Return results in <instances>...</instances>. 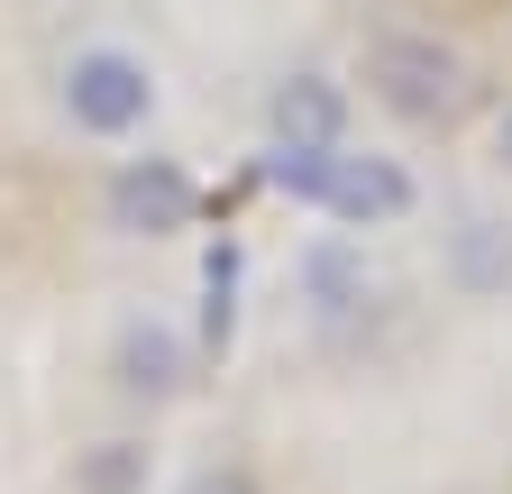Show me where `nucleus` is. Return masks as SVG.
I'll return each instance as SVG.
<instances>
[{"instance_id":"obj_1","label":"nucleus","mask_w":512,"mask_h":494,"mask_svg":"<svg viewBox=\"0 0 512 494\" xmlns=\"http://www.w3.org/2000/svg\"><path fill=\"white\" fill-rule=\"evenodd\" d=\"M156 65L138 46H119V37H92V46H74L55 65V110L74 119L83 138H101V147H128V138H147L156 129Z\"/></svg>"},{"instance_id":"obj_2","label":"nucleus","mask_w":512,"mask_h":494,"mask_svg":"<svg viewBox=\"0 0 512 494\" xmlns=\"http://www.w3.org/2000/svg\"><path fill=\"white\" fill-rule=\"evenodd\" d=\"M366 92H375V110L412 119V129H439V119L467 110V55L439 28H384V37H366Z\"/></svg>"},{"instance_id":"obj_3","label":"nucleus","mask_w":512,"mask_h":494,"mask_svg":"<svg viewBox=\"0 0 512 494\" xmlns=\"http://www.w3.org/2000/svg\"><path fill=\"white\" fill-rule=\"evenodd\" d=\"M192 211H202V183L174 156H119L101 183V220L119 238H174V229H192Z\"/></svg>"},{"instance_id":"obj_4","label":"nucleus","mask_w":512,"mask_h":494,"mask_svg":"<svg viewBox=\"0 0 512 494\" xmlns=\"http://www.w3.org/2000/svg\"><path fill=\"white\" fill-rule=\"evenodd\" d=\"M311 211L339 220V229H394V220L421 211V183H412L403 156H357V147H339V156H330V183H320Z\"/></svg>"},{"instance_id":"obj_5","label":"nucleus","mask_w":512,"mask_h":494,"mask_svg":"<svg viewBox=\"0 0 512 494\" xmlns=\"http://www.w3.org/2000/svg\"><path fill=\"white\" fill-rule=\"evenodd\" d=\"M266 138L275 147H348V83H330V74H284L266 92Z\"/></svg>"},{"instance_id":"obj_6","label":"nucleus","mask_w":512,"mask_h":494,"mask_svg":"<svg viewBox=\"0 0 512 494\" xmlns=\"http://www.w3.org/2000/svg\"><path fill=\"white\" fill-rule=\"evenodd\" d=\"M110 366H119L128 394H156V403H165V394H183V376H192V348H183L174 321H128Z\"/></svg>"},{"instance_id":"obj_7","label":"nucleus","mask_w":512,"mask_h":494,"mask_svg":"<svg viewBox=\"0 0 512 494\" xmlns=\"http://www.w3.org/2000/svg\"><path fill=\"white\" fill-rule=\"evenodd\" d=\"M448 257H458V284H467V293H503V284H512V229H503V220H458Z\"/></svg>"},{"instance_id":"obj_8","label":"nucleus","mask_w":512,"mask_h":494,"mask_svg":"<svg viewBox=\"0 0 512 494\" xmlns=\"http://www.w3.org/2000/svg\"><path fill=\"white\" fill-rule=\"evenodd\" d=\"M302 293H311V312H320V321H339V312H357V302H366V266L339 257V247H320V257L302 266Z\"/></svg>"},{"instance_id":"obj_9","label":"nucleus","mask_w":512,"mask_h":494,"mask_svg":"<svg viewBox=\"0 0 512 494\" xmlns=\"http://www.w3.org/2000/svg\"><path fill=\"white\" fill-rule=\"evenodd\" d=\"M128 476H138V449H128V440H110V458H92V467H83V494H119Z\"/></svg>"},{"instance_id":"obj_10","label":"nucleus","mask_w":512,"mask_h":494,"mask_svg":"<svg viewBox=\"0 0 512 494\" xmlns=\"http://www.w3.org/2000/svg\"><path fill=\"white\" fill-rule=\"evenodd\" d=\"M183 494H256L247 467H202V476H183Z\"/></svg>"},{"instance_id":"obj_11","label":"nucleus","mask_w":512,"mask_h":494,"mask_svg":"<svg viewBox=\"0 0 512 494\" xmlns=\"http://www.w3.org/2000/svg\"><path fill=\"white\" fill-rule=\"evenodd\" d=\"M494 156H503V174H512V110L494 119Z\"/></svg>"}]
</instances>
